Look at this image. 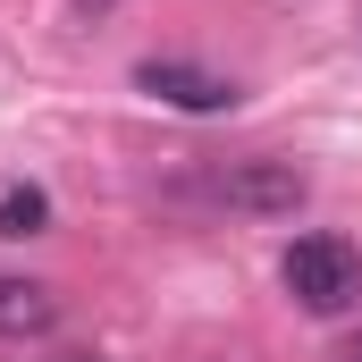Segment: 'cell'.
Listing matches in <instances>:
<instances>
[{
	"instance_id": "obj_5",
	"label": "cell",
	"mask_w": 362,
	"mask_h": 362,
	"mask_svg": "<svg viewBox=\"0 0 362 362\" xmlns=\"http://www.w3.org/2000/svg\"><path fill=\"white\" fill-rule=\"evenodd\" d=\"M51 228V194L42 185H8L0 194V236H42Z\"/></svg>"
},
{
	"instance_id": "obj_4",
	"label": "cell",
	"mask_w": 362,
	"mask_h": 362,
	"mask_svg": "<svg viewBox=\"0 0 362 362\" xmlns=\"http://www.w3.org/2000/svg\"><path fill=\"white\" fill-rule=\"evenodd\" d=\"M51 320H59V295L42 278H8L0 270V337H42Z\"/></svg>"
},
{
	"instance_id": "obj_3",
	"label": "cell",
	"mask_w": 362,
	"mask_h": 362,
	"mask_svg": "<svg viewBox=\"0 0 362 362\" xmlns=\"http://www.w3.org/2000/svg\"><path fill=\"white\" fill-rule=\"evenodd\" d=\"M135 85L152 93V101H169V110H194V118L236 110V85H228V76H211V68H194V59H144V68H135Z\"/></svg>"
},
{
	"instance_id": "obj_7",
	"label": "cell",
	"mask_w": 362,
	"mask_h": 362,
	"mask_svg": "<svg viewBox=\"0 0 362 362\" xmlns=\"http://www.w3.org/2000/svg\"><path fill=\"white\" fill-rule=\"evenodd\" d=\"M85 8H110V0H85Z\"/></svg>"
},
{
	"instance_id": "obj_2",
	"label": "cell",
	"mask_w": 362,
	"mask_h": 362,
	"mask_svg": "<svg viewBox=\"0 0 362 362\" xmlns=\"http://www.w3.org/2000/svg\"><path fill=\"white\" fill-rule=\"evenodd\" d=\"M211 194H219L228 211H245V219H278V211L303 202V169H295V160H236V169H219Z\"/></svg>"
},
{
	"instance_id": "obj_6",
	"label": "cell",
	"mask_w": 362,
	"mask_h": 362,
	"mask_svg": "<svg viewBox=\"0 0 362 362\" xmlns=\"http://www.w3.org/2000/svg\"><path fill=\"white\" fill-rule=\"evenodd\" d=\"M329 362H362V337H346V346H337V354H329Z\"/></svg>"
},
{
	"instance_id": "obj_1",
	"label": "cell",
	"mask_w": 362,
	"mask_h": 362,
	"mask_svg": "<svg viewBox=\"0 0 362 362\" xmlns=\"http://www.w3.org/2000/svg\"><path fill=\"white\" fill-rule=\"evenodd\" d=\"M278 278H286V295L303 312H346L362 295V253L346 236H295L286 262H278Z\"/></svg>"
}]
</instances>
